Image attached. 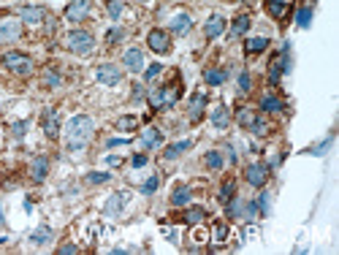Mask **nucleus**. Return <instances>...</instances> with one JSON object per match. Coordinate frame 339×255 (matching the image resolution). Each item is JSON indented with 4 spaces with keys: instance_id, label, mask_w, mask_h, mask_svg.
Segmentation results:
<instances>
[{
    "instance_id": "423d86ee",
    "label": "nucleus",
    "mask_w": 339,
    "mask_h": 255,
    "mask_svg": "<svg viewBox=\"0 0 339 255\" xmlns=\"http://www.w3.org/2000/svg\"><path fill=\"white\" fill-rule=\"evenodd\" d=\"M22 35V22L14 16H3L0 19V44H14Z\"/></svg>"
},
{
    "instance_id": "2f4dec72",
    "label": "nucleus",
    "mask_w": 339,
    "mask_h": 255,
    "mask_svg": "<svg viewBox=\"0 0 339 255\" xmlns=\"http://www.w3.org/2000/svg\"><path fill=\"white\" fill-rule=\"evenodd\" d=\"M233 193H236V182H233V179H225L223 187H220V201L228 204L231 198H233Z\"/></svg>"
},
{
    "instance_id": "58836bf2",
    "label": "nucleus",
    "mask_w": 339,
    "mask_h": 255,
    "mask_svg": "<svg viewBox=\"0 0 339 255\" xmlns=\"http://www.w3.org/2000/svg\"><path fill=\"white\" fill-rule=\"evenodd\" d=\"M250 130H252V133H255V136H266V133H269V125H266V120L255 117V122H252V125H250Z\"/></svg>"
},
{
    "instance_id": "20e7f679",
    "label": "nucleus",
    "mask_w": 339,
    "mask_h": 255,
    "mask_svg": "<svg viewBox=\"0 0 339 255\" xmlns=\"http://www.w3.org/2000/svg\"><path fill=\"white\" fill-rule=\"evenodd\" d=\"M65 46H68L73 54H90L95 49V38H92V33H87V30H71L68 38H65Z\"/></svg>"
},
{
    "instance_id": "1a4fd4ad",
    "label": "nucleus",
    "mask_w": 339,
    "mask_h": 255,
    "mask_svg": "<svg viewBox=\"0 0 339 255\" xmlns=\"http://www.w3.org/2000/svg\"><path fill=\"white\" fill-rule=\"evenodd\" d=\"M90 0H71L68 8H65V19L68 22H84L90 14Z\"/></svg>"
},
{
    "instance_id": "c9c22d12",
    "label": "nucleus",
    "mask_w": 339,
    "mask_h": 255,
    "mask_svg": "<svg viewBox=\"0 0 339 255\" xmlns=\"http://www.w3.org/2000/svg\"><path fill=\"white\" fill-rule=\"evenodd\" d=\"M122 38H125V30H122V27H111V30L106 33V44H109V46L119 44Z\"/></svg>"
},
{
    "instance_id": "a19ab883",
    "label": "nucleus",
    "mask_w": 339,
    "mask_h": 255,
    "mask_svg": "<svg viewBox=\"0 0 339 255\" xmlns=\"http://www.w3.org/2000/svg\"><path fill=\"white\" fill-rule=\"evenodd\" d=\"M255 214H258V204L255 201H244V214H242L244 220H247V223L255 220Z\"/></svg>"
},
{
    "instance_id": "7c9ffc66",
    "label": "nucleus",
    "mask_w": 339,
    "mask_h": 255,
    "mask_svg": "<svg viewBox=\"0 0 339 255\" xmlns=\"http://www.w3.org/2000/svg\"><path fill=\"white\" fill-rule=\"evenodd\" d=\"M228 236H231V228H228L225 223H217V225L212 228V239L217 242V244H225V242H228Z\"/></svg>"
},
{
    "instance_id": "6e6552de",
    "label": "nucleus",
    "mask_w": 339,
    "mask_h": 255,
    "mask_svg": "<svg viewBox=\"0 0 339 255\" xmlns=\"http://www.w3.org/2000/svg\"><path fill=\"white\" fill-rule=\"evenodd\" d=\"M41 128H44V133L49 139H57V133H60V111L57 109H44Z\"/></svg>"
},
{
    "instance_id": "7ed1b4c3",
    "label": "nucleus",
    "mask_w": 339,
    "mask_h": 255,
    "mask_svg": "<svg viewBox=\"0 0 339 255\" xmlns=\"http://www.w3.org/2000/svg\"><path fill=\"white\" fill-rule=\"evenodd\" d=\"M0 65H3L6 71L16 73V76H30L33 68H35L33 57H30V54H25V52H6L3 57H0Z\"/></svg>"
},
{
    "instance_id": "3c124183",
    "label": "nucleus",
    "mask_w": 339,
    "mask_h": 255,
    "mask_svg": "<svg viewBox=\"0 0 339 255\" xmlns=\"http://www.w3.org/2000/svg\"><path fill=\"white\" fill-rule=\"evenodd\" d=\"M144 98V87L141 84H133V101H141Z\"/></svg>"
},
{
    "instance_id": "f3484780",
    "label": "nucleus",
    "mask_w": 339,
    "mask_h": 255,
    "mask_svg": "<svg viewBox=\"0 0 339 255\" xmlns=\"http://www.w3.org/2000/svg\"><path fill=\"white\" fill-rule=\"evenodd\" d=\"M46 174H49V160H46L44 155H38L30 166V176H33V182H44Z\"/></svg>"
},
{
    "instance_id": "4be33fe9",
    "label": "nucleus",
    "mask_w": 339,
    "mask_h": 255,
    "mask_svg": "<svg viewBox=\"0 0 339 255\" xmlns=\"http://www.w3.org/2000/svg\"><path fill=\"white\" fill-rule=\"evenodd\" d=\"M204 217H206V209L204 206H190V209H187L180 220L182 223H187V225H198V223H204Z\"/></svg>"
},
{
    "instance_id": "a211bd4d",
    "label": "nucleus",
    "mask_w": 339,
    "mask_h": 255,
    "mask_svg": "<svg viewBox=\"0 0 339 255\" xmlns=\"http://www.w3.org/2000/svg\"><path fill=\"white\" fill-rule=\"evenodd\" d=\"M52 239H54V231L49 228V225H41V228H35V231L30 233V242H33V244H38V247L49 244Z\"/></svg>"
},
{
    "instance_id": "5701e85b",
    "label": "nucleus",
    "mask_w": 339,
    "mask_h": 255,
    "mask_svg": "<svg viewBox=\"0 0 339 255\" xmlns=\"http://www.w3.org/2000/svg\"><path fill=\"white\" fill-rule=\"evenodd\" d=\"M263 49H269V38H263V35L244 41V54H261Z\"/></svg>"
},
{
    "instance_id": "9b49d317",
    "label": "nucleus",
    "mask_w": 339,
    "mask_h": 255,
    "mask_svg": "<svg viewBox=\"0 0 339 255\" xmlns=\"http://www.w3.org/2000/svg\"><path fill=\"white\" fill-rule=\"evenodd\" d=\"M122 65H125V68L130 71V73H141L144 71V52L141 49H128L125 52V57H122Z\"/></svg>"
},
{
    "instance_id": "37998d69",
    "label": "nucleus",
    "mask_w": 339,
    "mask_h": 255,
    "mask_svg": "<svg viewBox=\"0 0 339 255\" xmlns=\"http://www.w3.org/2000/svg\"><path fill=\"white\" fill-rule=\"evenodd\" d=\"M269 201H271V193H261L258 195V209L263 214H269Z\"/></svg>"
},
{
    "instance_id": "f257e3e1",
    "label": "nucleus",
    "mask_w": 339,
    "mask_h": 255,
    "mask_svg": "<svg viewBox=\"0 0 339 255\" xmlns=\"http://www.w3.org/2000/svg\"><path fill=\"white\" fill-rule=\"evenodd\" d=\"M92 130H95V122H92L87 114H76L71 117V122L65 125V144H68L71 152H79L90 144Z\"/></svg>"
},
{
    "instance_id": "09e8293b",
    "label": "nucleus",
    "mask_w": 339,
    "mask_h": 255,
    "mask_svg": "<svg viewBox=\"0 0 339 255\" xmlns=\"http://www.w3.org/2000/svg\"><path fill=\"white\" fill-rule=\"evenodd\" d=\"M193 239H195V242H206V239H209V233L201 231V228H195V231H193Z\"/></svg>"
},
{
    "instance_id": "c756f323",
    "label": "nucleus",
    "mask_w": 339,
    "mask_h": 255,
    "mask_svg": "<svg viewBox=\"0 0 339 255\" xmlns=\"http://www.w3.org/2000/svg\"><path fill=\"white\" fill-rule=\"evenodd\" d=\"M225 214H228L231 220H233V217H242V214H244V201H242V198L233 195L231 201L225 204Z\"/></svg>"
},
{
    "instance_id": "4468645a",
    "label": "nucleus",
    "mask_w": 339,
    "mask_h": 255,
    "mask_svg": "<svg viewBox=\"0 0 339 255\" xmlns=\"http://www.w3.org/2000/svg\"><path fill=\"white\" fill-rule=\"evenodd\" d=\"M204 106H206V95L204 92H195L190 98V103H187V117H190V122H198L204 117Z\"/></svg>"
},
{
    "instance_id": "39448f33",
    "label": "nucleus",
    "mask_w": 339,
    "mask_h": 255,
    "mask_svg": "<svg viewBox=\"0 0 339 255\" xmlns=\"http://www.w3.org/2000/svg\"><path fill=\"white\" fill-rule=\"evenodd\" d=\"M95 79L101 84H106V87H117V84L122 82V68L114 65V63H103V65H98Z\"/></svg>"
},
{
    "instance_id": "4c0bfd02",
    "label": "nucleus",
    "mask_w": 339,
    "mask_h": 255,
    "mask_svg": "<svg viewBox=\"0 0 339 255\" xmlns=\"http://www.w3.org/2000/svg\"><path fill=\"white\" fill-rule=\"evenodd\" d=\"M111 179V174H106V171H92V174H87V182L90 185H103V182H109Z\"/></svg>"
},
{
    "instance_id": "cd10ccee",
    "label": "nucleus",
    "mask_w": 339,
    "mask_h": 255,
    "mask_svg": "<svg viewBox=\"0 0 339 255\" xmlns=\"http://www.w3.org/2000/svg\"><path fill=\"white\" fill-rule=\"evenodd\" d=\"M171 204L174 206H187V204H190V187H185V185L176 187L174 195H171Z\"/></svg>"
},
{
    "instance_id": "c03bdc74",
    "label": "nucleus",
    "mask_w": 339,
    "mask_h": 255,
    "mask_svg": "<svg viewBox=\"0 0 339 255\" xmlns=\"http://www.w3.org/2000/svg\"><path fill=\"white\" fill-rule=\"evenodd\" d=\"M109 14H111V19H119V14H122V3H119V0H109Z\"/></svg>"
},
{
    "instance_id": "473e14b6",
    "label": "nucleus",
    "mask_w": 339,
    "mask_h": 255,
    "mask_svg": "<svg viewBox=\"0 0 339 255\" xmlns=\"http://www.w3.org/2000/svg\"><path fill=\"white\" fill-rule=\"evenodd\" d=\"M204 163L212 168V171H220L223 168V155L217 152V149H212V152H206V158H204Z\"/></svg>"
},
{
    "instance_id": "603ef678",
    "label": "nucleus",
    "mask_w": 339,
    "mask_h": 255,
    "mask_svg": "<svg viewBox=\"0 0 339 255\" xmlns=\"http://www.w3.org/2000/svg\"><path fill=\"white\" fill-rule=\"evenodd\" d=\"M133 166H136V168L147 166V155H136V158H133Z\"/></svg>"
},
{
    "instance_id": "ea45409f",
    "label": "nucleus",
    "mask_w": 339,
    "mask_h": 255,
    "mask_svg": "<svg viewBox=\"0 0 339 255\" xmlns=\"http://www.w3.org/2000/svg\"><path fill=\"white\" fill-rule=\"evenodd\" d=\"M157 185H160V176H149L144 185H141V193L144 195H152L155 190H157Z\"/></svg>"
},
{
    "instance_id": "49530a36",
    "label": "nucleus",
    "mask_w": 339,
    "mask_h": 255,
    "mask_svg": "<svg viewBox=\"0 0 339 255\" xmlns=\"http://www.w3.org/2000/svg\"><path fill=\"white\" fill-rule=\"evenodd\" d=\"M160 71H163V65H149V68H147V73H144V79H155Z\"/></svg>"
},
{
    "instance_id": "bb28decb",
    "label": "nucleus",
    "mask_w": 339,
    "mask_h": 255,
    "mask_svg": "<svg viewBox=\"0 0 339 255\" xmlns=\"http://www.w3.org/2000/svg\"><path fill=\"white\" fill-rule=\"evenodd\" d=\"M185 149H190V141H176V144H171V147H166V152H163V158L166 160H176Z\"/></svg>"
},
{
    "instance_id": "c85d7f7f",
    "label": "nucleus",
    "mask_w": 339,
    "mask_h": 255,
    "mask_svg": "<svg viewBox=\"0 0 339 255\" xmlns=\"http://www.w3.org/2000/svg\"><path fill=\"white\" fill-rule=\"evenodd\" d=\"M255 111H252V109H247V106H242L239 111H236V122H239V125L242 128H247L250 130V125H252V122H255Z\"/></svg>"
},
{
    "instance_id": "f03ea898",
    "label": "nucleus",
    "mask_w": 339,
    "mask_h": 255,
    "mask_svg": "<svg viewBox=\"0 0 339 255\" xmlns=\"http://www.w3.org/2000/svg\"><path fill=\"white\" fill-rule=\"evenodd\" d=\"M147 98H149V106H152L155 111H157V109H168V106H174L176 98H180V82H171V84H155V87L147 92Z\"/></svg>"
},
{
    "instance_id": "5fc2aeb1",
    "label": "nucleus",
    "mask_w": 339,
    "mask_h": 255,
    "mask_svg": "<svg viewBox=\"0 0 339 255\" xmlns=\"http://www.w3.org/2000/svg\"><path fill=\"white\" fill-rule=\"evenodd\" d=\"M141 3H144V0H141Z\"/></svg>"
},
{
    "instance_id": "72a5a7b5",
    "label": "nucleus",
    "mask_w": 339,
    "mask_h": 255,
    "mask_svg": "<svg viewBox=\"0 0 339 255\" xmlns=\"http://www.w3.org/2000/svg\"><path fill=\"white\" fill-rule=\"evenodd\" d=\"M60 73L54 71V68H46L44 71V87H60Z\"/></svg>"
},
{
    "instance_id": "393cba45",
    "label": "nucleus",
    "mask_w": 339,
    "mask_h": 255,
    "mask_svg": "<svg viewBox=\"0 0 339 255\" xmlns=\"http://www.w3.org/2000/svg\"><path fill=\"white\" fill-rule=\"evenodd\" d=\"M247 30H250V16L239 14L236 19H233V25H231V38H239V35H244Z\"/></svg>"
},
{
    "instance_id": "aec40b11",
    "label": "nucleus",
    "mask_w": 339,
    "mask_h": 255,
    "mask_svg": "<svg viewBox=\"0 0 339 255\" xmlns=\"http://www.w3.org/2000/svg\"><path fill=\"white\" fill-rule=\"evenodd\" d=\"M190 27H193V19H190V14H176L174 19H171V30H174V33H180V35L190 33Z\"/></svg>"
},
{
    "instance_id": "0eeeda50",
    "label": "nucleus",
    "mask_w": 339,
    "mask_h": 255,
    "mask_svg": "<svg viewBox=\"0 0 339 255\" xmlns=\"http://www.w3.org/2000/svg\"><path fill=\"white\" fill-rule=\"evenodd\" d=\"M147 44H149V49H152L155 54H168V52H171V38H168V33L160 30V27L149 30Z\"/></svg>"
},
{
    "instance_id": "ddd939ff",
    "label": "nucleus",
    "mask_w": 339,
    "mask_h": 255,
    "mask_svg": "<svg viewBox=\"0 0 339 255\" xmlns=\"http://www.w3.org/2000/svg\"><path fill=\"white\" fill-rule=\"evenodd\" d=\"M160 141H163V133H160L157 128H144L141 130V136H138V144L144 147V149H155V147H160Z\"/></svg>"
},
{
    "instance_id": "412c9836",
    "label": "nucleus",
    "mask_w": 339,
    "mask_h": 255,
    "mask_svg": "<svg viewBox=\"0 0 339 255\" xmlns=\"http://www.w3.org/2000/svg\"><path fill=\"white\" fill-rule=\"evenodd\" d=\"M125 201H128V193L122 190V193H114L109 198V204H106V214L109 217H114V214H119V209L125 206Z\"/></svg>"
},
{
    "instance_id": "e433bc0d",
    "label": "nucleus",
    "mask_w": 339,
    "mask_h": 255,
    "mask_svg": "<svg viewBox=\"0 0 339 255\" xmlns=\"http://www.w3.org/2000/svg\"><path fill=\"white\" fill-rule=\"evenodd\" d=\"M117 128L119 130H133V128H138V117H119Z\"/></svg>"
},
{
    "instance_id": "79ce46f5",
    "label": "nucleus",
    "mask_w": 339,
    "mask_h": 255,
    "mask_svg": "<svg viewBox=\"0 0 339 255\" xmlns=\"http://www.w3.org/2000/svg\"><path fill=\"white\" fill-rule=\"evenodd\" d=\"M250 90H252V79H250V73L244 71L242 76H239V92H242V95H247Z\"/></svg>"
},
{
    "instance_id": "6ab92c4d",
    "label": "nucleus",
    "mask_w": 339,
    "mask_h": 255,
    "mask_svg": "<svg viewBox=\"0 0 339 255\" xmlns=\"http://www.w3.org/2000/svg\"><path fill=\"white\" fill-rule=\"evenodd\" d=\"M225 79H228V71H220V68H206L204 71V82L209 84V87H220Z\"/></svg>"
},
{
    "instance_id": "a878e982",
    "label": "nucleus",
    "mask_w": 339,
    "mask_h": 255,
    "mask_svg": "<svg viewBox=\"0 0 339 255\" xmlns=\"http://www.w3.org/2000/svg\"><path fill=\"white\" fill-rule=\"evenodd\" d=\"M261 109L266 111V114H274V111H282V109H285V103H282L277 95H263V98H261Z\"/></svg>"
},
{
    "instance_id": "a18cd8bd",
    "label": "nucleus",
    "mask_w": 339,
    "mask_h": 255,
    "mask_svg": "<svg viewBox=\"0 0 339 255\" xmlns=\"http://www.w3.org/2000/svg\"><path fill=\"white\" fill-rule=\"evenodd\" d=\"M25 130H27V122H14V125H11V133H14L16 139H22Z\"/></svg>"
},
{
    "instance_id": "dca6fc26",
    "label": "nucleus",
    "mask_w": 339,
    "mask_h": 255,
    "mask_svg": "<svg viewBox=\"0 0 339 255\" xmlns=\"http://www.w3.org/2000/svg\"><path fill=\"white\" fill-rule=\"evenodd\" d=\"M225 30V19H223V16L220 14H214V16H209V22H206L204 25V35H206V38H217V35Z\"/></svg>"
},
{
    "instance_id": "f8f14e48",
    "label": "nucleus",
    "mask_w": 339,
    "mask_h": 255,
    "mask_svg": "<svg viewBox=\"0 0 339 255\" xmlns=\"http://www.w3.org/2000/svg\"><path fill=\"white\" fill-rule=\"evenodd\" d=\"M44 19H46V11L41 6H25L19 11V22H25V25H41Z\"/></svg>"
},
{
    "instance_id": "9d476101",
    "label": "nucleus",
    "mask_w": 339,
    "mask_h": 255,
    "mask_svg": "<svg viewBox=\"0 0 339 255\" xmlns=\"http://www.w3.org/2000/svg\"><path fill=\"white\" fill-rule=\"evenodd\" d=\"M244 176H247V182H250L252 187H263V185H266V179H269V166H263V163H250L247 171H244Z\"/></svg>"
},
{
    "instance_id": "f704fd0d",
    "label": "nucleus",
    "mask_w": 339,
    "mask_h": 255,
    "mask_svg": "<svg viewBox=\"0 0 339 255\" xmlns=\"http://www.w3.org/2000/svg\"><path fill=\"white\" fill-rule=\"evenodd\" d=\"M309 19H312V8H309V6L298 8V14H296V22H298V27H309Z\"/></svg>"
},
{
    "instance_id": "de8ad7c7",
    "label": "nucleus",
    "mask_w": 339,
    "mask_h": 255,
    "mask_svg": "<svg viewBox=\"0 0 339 255\" xmlns=\"http://www.w3.org/2000/svg\"><path fill=\"white\" fill-rule=\"evenodd\" d=\"M122 144H130V139H109L106 147H122Z\"/></svg>"
},
{
    "instance_id": "2eb2a0df",
    "label": "nucleus",
    "mask_w": 339,
    "mask_h": 255,
    "mask_svg": "<svg viewBox=\"0 0 339 255\" xmlns=\"http://www.w3.org/2000/svg\"><path fill=\"white\" fill-rule=\"evenodd\" d=\"M212 125L217 128V130H225V128L231 125V109L225 106V103H220V106L212 109Z\"/></svg>"
},
{
    "instance_id": "b1692460",
    "label": "nucleus",
    "mask_w": 339,
    "mask_h": 255,
    "mask_svg": "<svg viewBox=\"0 0 339 255\" xmlns=\"http://www.w3.org/2000/svg\"><path fill=\"white\" fill-rule=\"evenodd\" d=\"M266 11L274 16V19H285V14H288V0H266Z\"/></svg>"
},
{
    "instance_id": "8fccbe9b",
    "label": "nucleus",
    "mask_w": 339,
    "mask_h": 255,
    "mask_svg": "<svg viewBox=\"0 0 339 255\" xmlns=\"http://www.w3.org/2000/svg\"><path fill=\"white\" fill-rule=\"evenodd\" d=\"M57 252H63V255H71V252H79V247H76V244H63V247H60Z\"/></svg>"
},
{
    "instance_id": "864d4df0",
    "label": "nucleus",
    "mask_w": 339,
    "mask_h": 255,
    "mask_svg": "<svg viewBox=\"0 0 339 255\" xmlns=\"http://www.w3.org/2000/svg\"><path fill=\"white\" fill-rule=\"evenodd\" d=\"M242 3H247V6H252V3H255V0H242Z\"/></svg>"
}]
</instances>
